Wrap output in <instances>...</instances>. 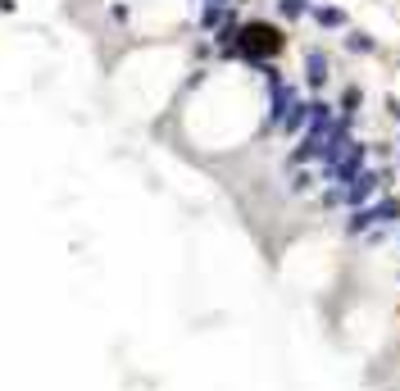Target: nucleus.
Instances as JSON below:
<instances>
[{
	"label": "nucleus",
	"instance_id": "8",
	"mask_svg": "<svg viewBox=\"0 0 400 391\" xmlns=\"http://www.w3.org/2000/svg\"><path fill=\"white\" fill-rule=\"evenodd\" d=\"M341 46H346L350 55H373V51H378V41H373V37H368V32H355V27H350V32L341 37Z\"/></svg>",
	"mask_w": 400,
	"mask_h": 391
},
{
	"label": "nucleus",
	"instance_id": "7",
	"mask_svg": "<svg viewBox=\"0 0 400 391\" xmlns=\"http://www.w3.org/2000/svg\"><path fill=\"white\" fill-rule=\"evenodd\" d=\"M305 128H309V100H296V110L287 114V123H282V132H287V137H300Z\"/></svg>",
	"mask_w": 400,
	"mask_h": 391
},
{
	"label": "nucleus",
	"instance_id": "13",
	"mask_svg": "<svg viewBox=\"0 0 400 391\" xmlns=\"http://www.w3.org/2000/svg\"><path fill=\"white\" fill-rule=\"evenodd\" d=\"M387 114H392V119L400 123V100H396V96H387Z\"/></svg>",
	"mask_w": 400,
	"mask_h": 391
},
{
	"label": "nucleus",
	"instance_id": "12",
	"mask_svg": "<svg viewBox=\"0 0 400 391\" xmlns=\"http://www.w3.org/2000/svg\"><path fill=\"white\" fill-rule=\"evenodd\" d=\"M373 214H378V223H392V218H400V200L387 196L382 205H373Z\"/></svg>",
	"mask_w": 400,
	"mask_h": 391
},
{
	"label": "nucleus",
	"instance_id": "10",
	"mask_svg": "<svg viewBox=\"0 0 400 391\" xmlns=\"http://www.w3.org/2000/svg\"><path fill=\"white\" fill-rule=\"evenodd\" d=\"M373 223H378L373 205H368V209H355V214H350V223H346V232H350V237H359V232H368Z\"/></svg>",
	"mask_w": 400,
	"mask_h": 391
},
{
	"label": "nucleus",
	"instance_id": "9",
	"mask_svg": "<svg viewBox=\"0 0 400 391\" xmlns=\"http://www.w3.org/2000/svg\"><path fill=\"white\" fill-rule=\"evenodd\" d=\"M278 14L291 18V23H296V18H309L314 14V0H278Z\"/></svg>",
	"mask_w": 400,
	"mask_h": 391
},
{
	"label": "nucleus",
	"instance_id": "4",
	"mask_svg": "<svg viewBox=\"0 0 400 391\" xmlns=\"http://www.w3.org/2000/svg\"><path fill=\"white\" fill-rule=\"evenodd\" d=\"M382 183H387V173H368V168H364L359 178H350V183H346V205H355V209H359V205H364V200L373 196Z\"/></svg>",
	"mask_w": 400,
	"mask_h": 391
},
{
	"label": "nucleus",
	"instance_id": "1",
	"mask_svg": "<svg viewBox=\"0 0 400 391\" xmlns=\"http://www.w3.org/2000/svg\"><path fill=\"white\" fill-rule=\"evenodd\" d=\"M282 27H273V23H241V32H236V46H232V55L236 60H251V64H264V60H273V55L282 51ZM227 55V60H232Z\"/></svg>",
	"mask_w": 400,
	"mask_h": 391
},
{
	"label": "nucleus",
	"instance_id": "14",
	"mask_svg": "<svg viewBox=\"0 0 400 391\" xmlns=\"http://www.w3.org/2000/svg\"><path fill=\"white\" fill-rule=\"evenodd\" d=\"M0 14H14V0H0Z\"/></svg>",
	"mask_w": 400,
	"mask_h": 391
},
{
	"label": "nucleus",
	"instance_id": "2",
	"mask_svg": "<svg viewBox=\"0 0 400 391\" xmlns=\"http://www.w3.org/2000/svg\"><path fill=\"white\" fill-rule=\"evenodd\" d=\"M260 73H264V82H269V128H282L300 96H296V87H291V82L282 78L273 64H260Z\"/></svg>",
	"mask_w": 400,
	"mask_h": 391
},
{
	"label": "nucleus",
	"instance_id": "15",
	"mask_svg": "<svg viewBox=\"0 0 400 391\" xmlns=\"http://www.w3.org/2000/svg\"><path fill=\"white\" fill-rule=\"evenodd\" d=\"M209 5H214V0H209Z\"/></svg>",
	"mask_w": 400,
	"mask_h": 391
},
{
	"label": "nucleus",
	"instance_id": "11",
	"mask_svg": "<svg viewBox=\"0 0 400 391\" xmlns=\"http://www.w3.org/2000/svg\"><path fill=\"white\" fill-rule=\"evenodd\" d=\"M359 105H364V91H359V87H346V91H341V114H350V119H355Z\"/></svg>",
	"mask_w": 400,
	"mask_h": 391
},
{
	"label": "nucleus",
	"instance_id": "5",
	"mask_svg": "<svg viewBox=\"0 0 400 391\" xmlns=\"http://www.w3.org/2000/svg\"><path fill=\"white\" fill-rule=\"evenodd\" d=\"M305 82H309L314 91L328 87V55H323L319 46H309V51H305Z\"/></svg>",
	"mask_w": 400,
	"mask_h": 391
},
{
	"label": "nucleus",
	"instance_id": "6",
	"mask_svg": "<svg viewBox=\"0 0 400 391\" xmlns=\"http://www.w3.org/2000/svg\"><path fill=\"white\" fill-rule=\"evenodd\" d=\"M309 18L323 27V32H341V27L350 23V18H346V9H341V5H314V14H309Z\"/></svg>",
	"mask_w": 400,
	"mask_h": 391
},
{
	"label": "nucleus",
	"instance_id": "3",
	"mask_svg": "<svg viewBox=\"0 0 400 391\" xmlns=\"http://www.w3.org/2000/svg\"><path fill=\"white\" fill-rule=\"evenodd\" d=\"M364 159H368V146H364V141H350V137H346V141H341V146L328 155V173L337 178V183H350V178L364 173Z\"/></svg>",
	"mask_w": 400,
	"mask_h": 391
}]
</instances>
